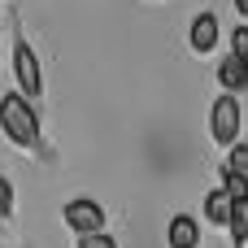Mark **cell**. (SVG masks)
I'll use <instances>...</instances> for the list:
<instances>
[{
	"instance_id": "52a82bcc",
	"label": "cell",
	"mask_w": 248,
	"mask_h": 248,
	"mask_svg": "<svg viewBox=\"0 0 248 248\" xmlns=\"http://www.w3.org/2000/svg\"><path fill=\"white\" fill-rule=\"evenodd\" d=\"M187 39H192L196 52H209V48L218 44V17H214V13H201V17L192 22V35H187Z\"/></svg>"
},
{
	"instance_id": "8fae6325",
	"label": "cell",
	"mask_w": 248,
	"mask_h": 248,
	"mask_svg": "<svg viewBox=\"0 0 248 248\" xmlns=\"http://www.w3.org/2000/svg\"><path fill=\"white\" fill-rule=\"evenodd\" d=\"M231 57L248 61V26H235V35H231Z\"/></svg>"
},
{
	"instance_id": "8992f818",
	"label": "cell",
	"mask_w": 248,
	"mask_h": 248,
	"mask_svg": "<svg viewBox=\"0 0 248 248\" xmlns=\"http://www.w3.org/2000/svg\"><path fill=\"white\" fill-rule=\"evenodd\" d=\"M218 83H222L227 92H248V61L227 57V61L218 65Z\"/></svg>"
},
{
	"instance_id": "277c9868",
	"label": "cell",
	"mask_w": 248,
	"mask_h": 248,
	"mask_svg": "<svg viewBox=\"0 0 248 248\" xmlns=\"http://www.w3.org/2000/svg\"><path fill=\"white\" fill-rule=\"evenodd\" d=\"M65 222H70L78 235H100L105 209H100L96 201H70V205H65Z\"/></svg>"
},
{
	"instance_id": "4fadbf2b",
	"label": "cell",
	"mask_w": 248,
	"mask_h": 248,
	"mask_svg": "<svg viewBox=\"0 0 248 248\" xmlns=\"http://www.w3.org/2000/svg\"><path fill=\"white\" fill-rule=\"evenodd\" d=\"M0 214H13V187H9V179H0Z\"/></svg>"
},
{
	"instance_id": "3957f363",
	"label": "cell",
	"mask_w": 248,
	"mask_h": 248,
	"mask_svg": "<svg viewBox=\"0 0 248 248\" xmlns=\"http://www.w3.org/2000/svg\"><path fill=\"white\" fill-rule=\"evenodd\" d=\"M13 74H17V87H22V96L31 100V96H39V61H35V52H31V44L26 39H17L13 44Z\"/></svg>"
},
{
	"instance_id": "9a60e30c",
	"label": "cell",
	"mask_w": 248,
	"mask_h": 248,
	"mask_svg": "<svg viewBox=\"0 0 248 248\" xmlns=\"http://www.w3.org/2000/svg\"><path fill=\"white\" fill-rule=\"evenodd\" d=\"M235 9H240V13H244V17H248V0H235Z\"/></svg>"
},
{
	"instance_id": "5b68a950",
	"label": "cell",
	"mask_w": 248,
	"mask_h": 248,
	"mask_svg": "<svg viewBox=\"0 0 248 248\" xmlns=\"http://www.w3.org/2000/svg\"><path fill=\"white\" fill-rule=\"evenodd\" d=\"M166 240H170V248H196V244H201V227H196V218H187V214L170 218Z\"/></svg>"
},
{
	"instance_id": "30bf717a",
	"label": "cell",
	"mask_w": 248,
	"mask_h": 248,
	"mask_svg": "<svg viewBox=\"0 0 248 248\" xmlns=\"http://www.w3.org/2000/svg\"><path fill=\"white\" fill-rule=\"evenodd\" d=\"M222 192H227L231 201H248V179L235 174L231 166H222Z\"/></svg>"
},
{
	"instance_id": "ba28073f",
	"label": "cell",
	"mask_w": 248,
	"mask_h": 248,
	"mask_svg": "<svg viewBox=\"0 0 248 248\" xmlns=\"http://www.w3.org/2000/svg\"><path fill=\"white\" fill-rule=\"evenodd\" d=\"M231 205H235V201H231L222 187H214V192L205 196V218L218 222V227H227V222H231Z\"/></svg>"
},
{
	"instance_id": "7c38bea8",
	"label": "cell",
	"mask_w": 248,
	"mask_h": 248,
	"mask_svg": "<svg viewBox=\"0 0 248 248\" xmlns=\"http://www.w3.org/2000/svg\"><path fill=\"white\" fill-rule=\"evenodd\" d=\"M227 166H231L235 174H244V179H248V144H235V148H231V161H227Z\"/></svg>"
},
{
	"instance_id": "9c48e42d",
	"label": "cell",
	"mask_w": 248,
	"mask_h": 248,
	"mask_svg": "<svg viewBox=\"0 0 248 248\" xmlns=\"http://www.w3.org/2000/svg\"><path fill=\"white\" fill-rule=\"evenodd\" d=\"M227 231H231L235 244H244V240H248V201H235V205H231V222H227Z\"/></svg>"
},
{
	"instance_id": "7a4b0ae2",
	"label": "cell",
	"mask_w": 248,
	"mask_h": 248,
	"mask_svg": "<svg viewBox=\"0 0 248 248\" xmlns=\"http://www.w3.org/2000/svg\"><path fill=\"white\" fill-rule=\"evenodd\" d=\"M240 122H244V113H240V100H235V96H218V100H214V118H209V126H214V140H218V144H227V148H235Z\"/></svg>"
},
{
	"instance_id": "6da1fadb",
	"label": "cell",
	"mask_w": 248,
	"mask_h": 248,
	"mask_svg": "<svg viewBox=\"0 0 248 248\" xmlns=\"http://www.w3.org/2000/svg\"><path fill=\"white\" fill-rule=\"evenodd\" d=\"M0 126H4L9 140L22 144V148L39 144V118H35V109H31V100H26L22 92L0 96Z\"/></svg>"
},
{
	"instance_id": "5bb4252c",
	"label": "cell",
	"mask_w": 248,
	"mask_h": 248,
	"mask_svg": "<svg viewBox=\"0 0 248 248\" xmlns=\"http://www.w3.org/2000/svg\"><path fill=\"white\" fill-rule=\"evenodd\" d=\"M78 248H118V244H113L109 235H83V240H78Z\"/></svg>"
}]
</instances>
